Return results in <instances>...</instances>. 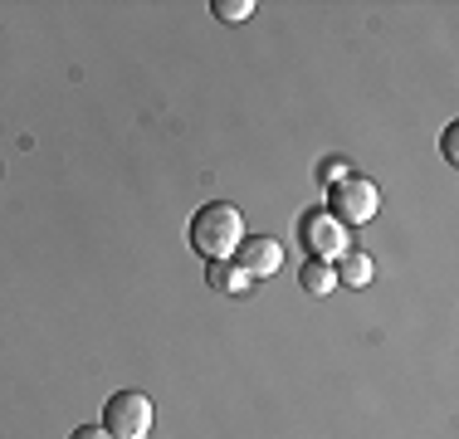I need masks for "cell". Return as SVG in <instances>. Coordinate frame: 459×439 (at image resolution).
<instances>
[{
	"instance_id": "6da1fadb",
	"label": "cell",
	"mask_w": 459,
	"mask_h": 439,
	"mask_svg": "<svg viewBox=\"0 0 459 439\" xmlns=\"http://www.w3.org/2000/svg\"><path fill=\"white\" fill-rule=\"evenodd\" d=\"M191 249L195 254H205V263L211 259H230L239 249V239H245V220H239L235 205H225V201H211V205H201V211L191 215Z\"/></svg>"
},
{
	"instance_id": "7a4b0ae2",
	"label": "cell",
	"mask_w": 459,
	"mask_h": 439,
	"mask_svg": "<svg viewBox=\"0 0 459 439\" xmlns=\"http://www.w3.org/2000/svg\"><path fill=\"white\" fill-rule=\"evenodd\" d=\"M377 211H381V191L367 176H342L337 185H327V215L337 225H367V220H377Z\"/></svg>"
},
{
	"instance_id": "3957f363",
	"label": "cell",
	"mask_w": 459,
	"mask_h": 439,
	"mask_svg": "<svg viewBox=\"0 0 459 439\" xmlns=\"http://www.w3.org/2000/svg\"><path fill=\"white\" fill-rule=\"evenodd\" d=\"M152 420H157V410L142 391H117L103 400V430L113 439H147Z\"/></svg>"
},
{
	"instance_id": "277c9868",
	"label": "cell",
	"mask_w": 459,
	"mask_h": 439,
	"mask_svg": "<svg viewBox=\"0 0 459 439\" xmlns=\"http://www.w3.org/2000/svg\"><path fill=\"white\" fill-rule=\"evenodd\" d=\"M299 239H303V249H308V259H323V263H333L337 254L352 249L347 225H337L327 211H308V215H303L299 220Z\"/></svg>"
},
{
	"instance_id": "5b68a950",
	"label": "cell",
	"mask_w": 459,
	"mask_h": 439,
	"mask_svg": "<svg viewBox=\"0 0 459 439\" xmlns=\"http://www.w3.org/2000/svg\"><path fill=\"white\" fill-rule=\"evenodd\" d=\"M235 269L245 273V279H269V273H279V263H283V249H279V239H239V249L235 254Z\"/></svg>"
},
{
	"instance_id": "8992f818",
	"label": "cell",
	"mask_w": 459,
	"mask_h": 439,
	"mask_svg": "<svg viewBox=\"0 0 459 439\" xmlns=\"http://www.w3.org/2000/svg\"><path fill=\"white\" fill-rule=\"evenodd\" d=\"M371 273H377V263H371V254H362V249H347V254L333 259V279L342 283V288H367Z\"/></svg>"
},
{
	"instance_id": "52a82bcc",
	"label": "cell",
	"mask_w": 459,
	"mask_h": 439,
	"mask_svg": "<svg viewBox=\"0 0 459 439\" xmlns=\"http://www.w3.org/2000/svg\"><path fill=\"white\" fill-rule=\"evenodd\" d=\"M205 283H211L215 293H245L249 279L235 269V259H211L205 263Z\"/></svg>"
},
{
	"instance_id": "ba28073f",
	"label": "cell",
	"mask_w": 459,
	"mask_h": 439,
	"mask_svg": "<svg viewBox=\"0 0 459 439\" xmlns=\"http://www.w3.org/2000/svg\"><path fill=\"white\" fill-rule=\"evenodd\" d=\"M299 283H303V293H313V298H323V293H333V288H337V279H333V263H323V259H308V263H303V273H299Z\"/></svg>"
},
{
	"instance_id": "9c48e42d",
	"label": "cell",
	"mask_w": 459,
	"mask_h": 439,
	"mask_svg": "<svg viewBox=\"0 0 459 439\" xmlns=\"http://www.w3.org/2000/svg\"><path fill=\"white\" fill-rule=\"evenodd\" d=\"M215 20H225V25H239V20L255 15V0H215Z\"/></svg>"
},
{
	"instance_id": "30bf717a",
	"label": "cell",
	"mask_w": 459,
	"mask_h": 439,
	"mask_svg": "<svg viewBox=\"0 0 459 439\" xmlns=\"http://www.w3.org/2000/svg\"><path fill=\"white\" fill-rule=\"evenodd\" d=\"M445 161H459V123L445 127Z\"/></svg>"
},
{
	"instance_id": "8fae6325",
	"label": "cell",
	"mask_w": 459,
	"mask_h": 439,
	"mask_svg": "<svg viewBox=\"0 0 459 439\" xmlns=\"http://www.w3.org/2000/svg\"><path fill=\"white\" fill-rule=\"evenodd\" d=\"M69 439H113V435H108L103 425H79V430H74Z\"/></svg>"
}]
</instances>
